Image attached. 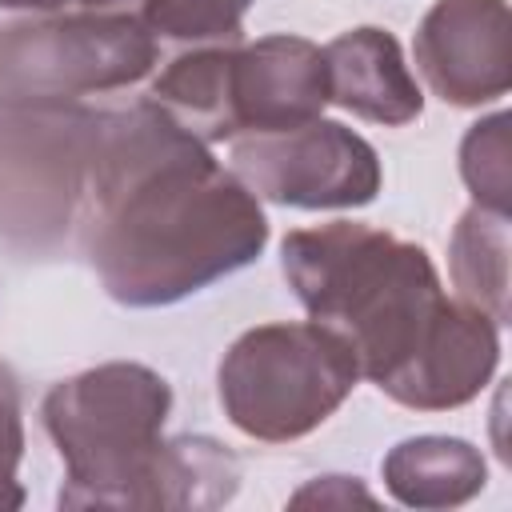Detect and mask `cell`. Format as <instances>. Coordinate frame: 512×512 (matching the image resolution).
Listing matches in <instances>:
<instances>
[{
	"label": "cell",
	"instance_id": "18",
	"mask_svg": "<svg viewBox=\"0 0 512 512\" xmlns=\"http://www.w3.org/2000/svg\"><path fill=\"white\" fill-rule=\"evenodd\" d=\"M292 504H296V508H300V504L344 508V504H376V500H372V492H368L356 476H316V480H308V484L292 496Z\"/></svg>",
	"mask_w": 512,
	"mask_h": 512
},
{
	"label": "cell",
	"instance_id": "11",
	"mask_svg": "<svg viewBox=\"0 0 512 512\" xmlns=\"http://www.w3.org/2000/svg\"><path fill=\"white\" fill-rule=\"evenodd\" d=\"M384 488L404 508H456L488 480L484 452L460 436H408L380 460Z\"/></svg>",
	"mask_w": 512,
	"mask_h": 512
},
{
	"label": "cell",
	"instance_id": "15",
	"mask_svg": "<svg viewBox=\"0 0 512 512\" xmlns=\"http://www.w3.org/2000/svg\"><path fill=\"white\" fill-rule=\"evenodd\" d=\"M256 0H144L140 20L156 40L168 44H240L244 40V12Z\"/></svg>",
	"mask_w": 512,
	"mask_h": 512
},
{
	"label": "cell",
	"instance_id": "10",
	"mask_svg": "<svg viewBox=\"0 0 512 512\" xmlns=\"http://www.w3.org/2000/svg\"><path fill=\"white\" fill-rule=\"evenodd\" d=\"M328 68V104L348 108L360 120L400 128L424 112L416 76L404 64V52L384 28H348L324 48Z\"/></svg>",
	"mask_w": 512,
	"mask_h": 512
},
{
	"label": "cell",
	"instance_id": "5",
	"mask_svg": "<svg viewBox=\"0 0 512 512\" xmlns=\"http://www.w3.org/2000/svg\"><path fill=\"white\" fill-rule=\"evenodd\" d=\"M156 52L140 12H32L0 28V104H80L144 80Z\"/></svg>",
	"mask_w": 512,
	"mask_h": 512
},
{
	"label": "cell",
	"instance_id": "8",
	"mask_svg": "<svg viewBox=\"0 0 512 512\" xmlns=\"http://www.w3.org/2000/svg\"><path fill=\"white\" fill-rule=\"evenodd\" d=\"M508 28L504 0H436L412 36L416 68L444 104L500 100L512 84Z\"/></svg>",
	"mask_w": 512,
	"mask_h": 512
},
{
	"label": "cell",
	"instance_id": "9",
	"mask_svg": "<svg viewBox=\"0 0 512 512\" xmlns=\"http://www.w3.org/2000/svg\"><path fill=\"white\" fill-rule=\"evenodd\" d=\"M228 92L236 136L308 124L328 104L324 48L288 32L260 36L256 44H236Z\"/></svg>",
	"mask_w": 512,
	"mask_h": 512
},
{
	"label": "cell",
	"instance_id": "19",
	"mask_svg": "<svg viewBox=\"0 0 512 512\" xmlns=\"http://www.w3.org/2000/svg\"><path fill=\"white\" fill-rule=\"evenodd\" d=\"M144 0H0L8 12H68V8H96V12H140Z\"/></svg>",
	"mask_w": 512,
	"mask_h": 512
},
{
	"label": "cell",
	"instance_id": "6",
	"mask_svg": "<svg viewBox=\"0 0 512 512\" xmlns=\"http://www.w3.org/2000/svg\"><path fill=\"white\" fill-rule=\"evenodd\" d=\"M96 108L84 104H0V240L20 252H52L88 196Z\"/></svg>",
	"mask_w": 512,
	"mask_h": 512
},
{
	"label": "cell",
	"instance_id": "2",
	"mask_svg": "<svg viewBox=\"0 0 512 512\" xmlns=\"http://www.w3.org/2000/svg\"><path fill=\"white\" fill-rule=\"evenodd\" d=\"M280 268L308 316L352 348L360 376L384 396L412 372L452 308L420 244L360 220L288 232Z\"/></svg>",
	"mask_w": 512,
	"mask_h": 512
},
{
	"label": "cell",
	"instance_id": "1",
	"mask_svg": "<svg viewBox=\"0 0 512 512\" xmlns=\"http://www.w3.org/2000/svg\"><path fill=\"white\" fill-rule=\"evenodd\" d=\"M80 244L104 292L124 308L176 304L268 244L252 188L156 100L100 116Z\"/></svg>",
	"mask_w": 512,
	"mask_h": 512
},
{
	"label": "cell",
	"instance_id": "4",
	"mask_svg": "<svg viewBox=\"0 0 512 512\" xmlns=\"http://www.w3.org/2000/svg\"><path fill=\"white\" fill-rule=\"evenodd\" d=\"M352 348L316 320L256 324L216 368L224 416L252 440L288 444L316 432L356 388Z\"/></svg>",
	"mask_w": 512,
	"mask_h": 512
},
{
	"label": "cell",
	"instance_id": "17",
	"mask_svg": "<svg viewBox=\"0 0 512 512\" xmlns=\"http://www.w3.org/2000/svg\"><path fill=\"white\" fill-rule=\"evenodd\" d=\"M24 456V408H20V384L12 368L0 360V512L24 504V488L16 480Z\"/></svg>",
	"mask_w": 512,
	"mask_h": 512
},
{
	"label": "cell",
	"instance_id": "12",
	"mask_svg": "<svg viewBox=\"0 0 512 512\" xmlns=\"http://www.w3.org/2000/svg\"><path fill=\"white\" fill-rule=\"evenodd\" d=\"M244 44V40H240ZM232 52L236 44H204L172 56L160 76L152 80L148 100H156L184 132H192L204 144L232 140Z\"/></svg>",
	"mask_w": 512,
	"mask_h": 512
},
{
	"label": "cell",
	"instance_id": "3",
	"mask_svg": "<svg viewBox=\"0 0 512 512\" xmlns=\"http://www.w3.org/2000/svg\"><path fill=\"white\" fill-rule=\"evenodd\" d=\"M172 384L136 360L84 368L40 404L64 460L60 508H152Z\"/></svg>",
	"mask_w": 512,
	"mask_h": 512
},
{
	"label": "cell",
	"instance_id": "16",
	"mask_svg": "<svg viewBox=\"0 0 512 512\" xmlns=\"http://www.w3.org/2000/svg\"><path fill=\"white\" fill-rule=\"evenodd\" d=\"M508 112L476 120L460 140V176L480 208L508 212L512 204V160H508Z\"/></svg>",
	"mask_w": 512,
	"mask_h": 512
},
{
	"label": "cell",
	"instance_id": "7",
	"mask_svg": "<svg viewBox=\"0 0 512 512\" xmlns=\"http://www.w3.org/2000/svg\"><path fill=\"white\" fill-rule=\"evenodd\" d=\"M232 172L256 200L284 208H364L380 192L376 148L340 120H308L284 132L232 140Z\"/></svg>",
	"mask_w": 512,
	"mask_h": 512
},
{
	"label": "cell",
	"instance_id": "13",
	"mask_svg": "<svg viewBox=\"0 0 512 512\" xmlns=\"http://www.w3.org/2000/svg\"><path fill=\"white\" fill-rule=\"evenodd\" d=\"M508 212H492L472 204L448 240V272L460 288V300L492 316L496 324H508Z\"/></svg>",
	"mask_w": 512,
	"mask_h": 512
},
{
	"label": "cell",
	"instance_id": "14",
	"mask_svg": "<svg viewBox=\"0 0 512 512\" xmlns=\"http://www.w3.org/2000/svg\"><path fill=\"white\" fill-rule=\"evenodd\" d=\"M240 488V460L212 436L164 440L152 508H220Z\"/></svg>",
	"mask_w": 512,
	"mask_h": 512
}]
</instances>
